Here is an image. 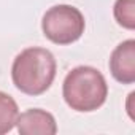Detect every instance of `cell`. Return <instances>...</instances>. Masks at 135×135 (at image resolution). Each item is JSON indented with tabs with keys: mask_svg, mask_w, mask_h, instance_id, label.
<instances>
[{
	"mask_svg": "<svg viewBox=\"0 0 135 135\" xmlns=\"http://www.w3.org/2000/svg\"><path fill=\"white\" fill-rule=\"evenodd\" d=\"M57 70V62L54 54L40 46L22 49L13 60L11 78L13 84L27 95H40L46 92Z\"/></svg>",
	"mask_w": 135,
	"mask_h": 135,
	"instance_id": "6da1fadb",
	"label": "cell"
},
{
	"mask_svg": "<svg viewBox=\"0 0 135 135\" xmlns=\"http://www.w3.org/2000/svg\"><path fill=\"white\" fill-rule=\"evenodd\" d=\"M65 103L80 113L99 110L108 97V84L100 70L91 65H80L67 73L62 84Z\"/></svg>",
	"mask_w": 135,
	"mask_h": 135,
	"instance_id": "7a4b0ae2",
	"label": "cell"
},
{
	"mask_svg": "<svg viewBox=\"0 0 135 135\" xmlns=\"http://www.w3.org/2000/svg\"><path fill=\"white\" fill-rule=\"evenodd\" d=\"M86 29L83 13L72 5H54L43 15V35L56 45H72L81 38Z\"/></svg>",
	"mask_w": 135,
	"mask_h": 135,
	"instance_id": "3957f363",
	"label": "cell"
},
{
	"mask_svg": "<svg viewBox=\"0 0 135 135\" xmlns=\"http://www.w3.org/2000/svg\"><path fill=\"white\" fill-rule=\"evenodd\" d=\"M111 76L122 84L135 83V40L129 38L119 43L110 56Z\"/></svg>",
	"mask_w": 135,
	"mask_h": 135,
	"instance_id": "277c9868",
	"label": "cell"
},
{
	"mask_svg": "<svg viewBox=\"0 0 135 135\" xmlns=\"http://www.w3.org/2000/svg\"><path fill=\"white\" fill-rule=\"evenodd\" d=\"M16 129L21 135H54L57 132V124L49 111L30 108L18 114Z\"/></svg>",
	"mask_w": 135,
	"mask_h": 135,
	"instance_id": "5b68a950",
	"label": "cell"
},
{
	"mask_svg": "<svg viewBox=\"0 0 135 135\" xmlns=\"http://www.w3.org/2000/svg\"><path fill=\"white\" fill-rule=\"evenodd\" d=\"M19 108L16 100L7 92L0 91V135H5L16 126Z\"/></svg>",
	"mask_w": 135,
	"mask_h": 135,
	"instance_id": "8992f818",
	"label": "cell"
},
{
	"mask_svg": "<svg viewBox=\"0 0 135 135\" xmlns=\"http://www.w3.org/2000/svg\"><path fill=\"white\" fill-rule=\"evenodd\" d=\"M113 15L116 22L127 29H135V0H116L113 7Z\"/></svg>",
	"mask_w": 135,
	"mask_h": 135,
	"instance_id": "52a82bcc",
	"label": "cell"
},
{
	"mask_svg": "<svg viewBox=\"0 0 135 135\" xmlns=\"http://www.w3.org/2000/svg\"><path fill=\"white\" fill-rule=\"evenodd\" d=\"M133 97H135V92H130L129 99H127V113H129V116H130L132 121L135 119V114H133V110H132V100H133Z\"/></svg>",
	"mask_w": 135,
	"mask_h": 135,
	"instance_id": "ba28073f",
	"label": "cell"
}]
</instances>
